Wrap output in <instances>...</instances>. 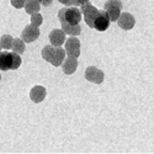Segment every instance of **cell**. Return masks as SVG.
Here are the masks:
<instances>
[{"label": "cell", "instance_id": "1", "mask_svg": "<svg viewBox=\"0 0 154 154\" xmlns=\"http://www.w3.org/2000/svg\"><path fill=\"white\" fill-rule=\"evenodd\" d=\"M66 49L62 48V47H57V46H53V45H47L42 48V52H41V56L42 58L51 63L52 66L54 67H59L62 66L63 60L66 59Z\"/></svg>", "mask_w": 154, "mask_h": 154}, {"label": "cell", "instance_id": "2", "mask_svg": "<svg viewBox=\"0 0 154 154\" xmlns=\"http://www.w3.org/2000/svg\"><path fill=\"white\" fill-rule=\"evenodd\" d=\"M21 57L16 52H9L5 49L4 52H0V70L6 72V70H16L21 66Z\"/></svg>", "mask_w": 154, "mask_h": 154}, {"label": "cell", "instance_id": "3", "mask_svg": "<svg viewBox=\"0 0 154 154\" xmlns=\"http://www.w3.org/2000/svg\"><path fill=\"white\" fill-rule=\"evenodd\" d=\"M83 19L82 10L76 6H67L58 11V20L60 23L78 25Z\"/></svg>", "mask_w": 154, "mask_h": 154}, {"label": "cell", "instance_id": "4", "mask_svg": "<svg viewBox=\"0 0 154 154\" xmlns=\"http://www.w3.org/2000/svg\"><path fill=\"white\" fill-rule=\"evenodd\" d=\"M80 10H82V14H83V17H84V21L85 23L88 25L89 27L94 29V21L99 14V10L90 3H85L80 6Z\"/></svg>", "mask_w": 154, "mask_h": 154}, {"label": "cell", "instance_id": "5", "mask_svg": "<svg viewBox=\"0 0 154 154\" xmlns=\"http://www.w3.org/2000/svg\"><path fill=\"white\" fill-rule=\"evenodd\" d=\"M121 9H122L121 0H107L104 4V10L109 14L110 20L112 22L117 21V19L121 14Z\"/></svg>", "mask_w": 154, "mask_h": 154}, {"label": "cell", "instance_id": "6", "mask_svg": "<svg viewBox=\"0 0 154 154\" xmlns=\"http://www.w3.org/2000/svg\"><path fill=\"white\" fill-rule=\"evenodd\" d=\"M64 47H66L64 49H66L67 56L74 57V58H78L80 56V41L75 36H72L68 40H66Z\"/></svg>", "mask_w": 154, "mask_h": 154}, {"label": "cell", "instance_id": "7", "mask_svg": "<svg viewBox=\"0 0 154 154\" xmlns=\"http://www.w3.org/2000/svg\"><path fill=\"white\" fill-rule=\"evenodd\" d=\"M85 79L94 84H101L105 79V74L97 67L90 66L85 69Z\"/></svg>", "mask_w": 154, "mask_h": 154}, {"label": "cell", "instance_id": "8", "mask_svg": "<svg viewBox=\"0 0 154 154\" xmlns=\"http://www.w3.org/2000/svg\"><path fill=\"white\" fill-rule=\"evenodd\" d=\"M110 22H111V20H110V16L107 12L105 10H99V14L94 21V29L100 32L106 31L110 26Z\"/></svg>", "mask_w": 154, "mask_h": 154}, {"label": "cell", "instance_id": "9", "mask_svg": "<svg viewBox=\"0 0 154 154\" xmlns=\"http://www.w3.org/2000/svg\"><path fill=\"white\" fill-rule=\"evenodd\" d=\"M38 37H40V29H38V26H35L32 23L27 25L21 32V38L26 43H31L36 41Z\"/></svg>", "mask_w": 154, "mask_h": 154}, {"label": "cell", "instance_id": "10", "mask_svg": "<svg viewBox=\"0 0 154 154\" xmlns=\"http://www.w3.org/2000/svg\"><path fill=\"white\" fill-rule=\"evenodd\" d=\"M117 23L122 30L128 31V30H132L134 27L136 19L132 14H130V12H121L119 19H117Z\"/></svg>", "mask_w": 154, "mask_h": 154}, {"label": "cell", "instance_id": "11", "mask_svg": "<svg viewBox=\"0 0 154 154\" xmlns=\"http://www.w3.org/2000/svg\"><path fill=\"white\" fill-rule=\"evenodd\" d=\"M49 42L51 45L60 47L64 42H66V32H64L62 29H54L49 32Z\"/></svg>", "mask_w": 154, "mask_h": 154}, {"label": "cell", "instance_id": "12", "mask_svg": "<svg viewBox=\"0 0 154 154\" xmlns=\"http://www.w3.org/2000/svg\"><path fill=\"white\" fill-rule=\"evenodd\" d=\"M46 95H47V91H46V89L42 85H35L30 90V99L33 102H36V104L42 102L45 100Z\"/></svg>", "mask_w": 154, "mask_h": 154}, {"label": "cell", "instance_id": "13", "mask_svg": "<svg viewBox=\"0 0 154 154\" xmlns=\"http://www.w3.org/2000/svg\"><path fill=\"white\" fill-rule=\"evenodd\" d=\"M76 68H78V58H74V57H66V59L63 60L62 63V69L64 72V74H73Z\"/></svg>", "mask_w": 154, "mask_h": 154}, {"label": "cell", "instance_id": "14", "mask_svg": "<svg viewBox=\"0 0 154 154\" xmlns=\"http://www.w3.org/2000/svg\"><path fill=\"white\" fill-rule=\"evenodd\" d=\"M62 26V30L66 32V35H69V36H78L80 32H82V27L80 25H68V23H60Z\"/></svg>", "mask_w": 154, "mask_h": 154}, {"label": "cell", "instance_id": "15", "mask_svg": "<svg viewBox=\"0 0 154 154\" xmlns=\"http://www.w3.org/2000/svg\"><path fill=\"white\" fill-rule=\"evenodd\" d=\"M23 8H25V11H26L27 14L32 15L35 12H38L41 10V3L37 2V0H26Z\"/></svg>", "mask_w": 154, "mask_h": 154}, {"label": "cell", "instance_id": "16", "mask_svg": "<svg viewBox=\"0 0 154 154\" xmlns=\"http://www.w3.org/2000/svg\"><path fill=\"white\" fill-rule=\"evenodd\" d=\"M25 42L22 38H14V43H12V51L16 53H19L20 56L25 52V49H26V46H25Z\"/></svg>", "mask_w": 154, "mask_h": 154}, {"label": "cell", "instance_id": "17", "mask_svg": "<svg viewBox=\"0 0 154 154\" xmlns=\"http://www.w3.org/2000/svg\"><path fill=\"white\" fill-rule=\"evenodd\" d=\"M12 43H14V37L10 35H3L2 38H0V45H2V48L4 49H11L12 48Z\"/></svg>", "mask_w": 154, "mask_h": 154}, {"label": "cell", "instance_id": "18", "mask_svg": "<svg viewBox=\"0 0 154 154\" xmlns=\"http://www.w3.org/2000/svg\"><path fill=\"white\" fill-rule=\"evenodd\" d=\"M43 22V16L40 14V11L38 12H35V14L31 15V23L35 25V26H38L40 27Z\"/></svg>", "mask_w": 154, "mask_h": 154}, {"label": "cell", "instance_id": "19", "mask_svg": "<svg viewBox=\"0 0 154 154\" xmlns=\"http://www.w3.org/2000/svg\"><path fill=\"white\" fill-rule=\"evenodd\" d=\"M11 5L14 6L15 9H21L25 6V3H26V0H10Z\"/></svg>", "mask_w": 154, "mask_h": 154}, {"label": "cell", "instance_id": "20", "mask_svg": "<svg viewBox=\"0 0 154 154\" xmlns=\"http://www.w3.org/2000/svg\"><path fill=\"white\" fill-rule=\"evenodd\" d=\"M58 2L62 3L63 5H66V6H76L75 0H58Z\"/></svg>", "mask_w": 154, "mask_h": 154}, {"label": "cell", "instance_id": "21", "mask_svg": "<svg viewBox=\"0 0 154 154\" xmlns=\"http://www.w3.org/2000/svg\"><path fill=\"white\" fill-rule=\"evenodd\" d=\"M88 2H89V0H75V5H76V6H78V8H79V6H82L83 4L88 3Z\"/></svg>", "mask_w": 154, "mask_h": 154}, {"label": "cell", "instance_id": "22", "mask_svg": "<svg viewBox=\"0 0 154 154\" xmlns=\"http://www.w3.org/2000/svg\"><path fill=\"white\" fill-rule=\"evenodd\" d=\"M52 2H53V0H42L41 5H43V6H48V5L52 4Z\"/></svg>", "mask_w": 154, "mask_h": 154}, {"label": "cell", "instance_id": "23", "mask_svg": "<svg viewBox=\"0 0 154 154\" xmlns=\"http://www.w3.org/2000/svg\"><path fill=\"white\" fill-rule=\"evenodd\" d=\"M0 52H2V45H0Z\"/></svg>", "mask_w": 154, "mask_h": 154}, {"label": "cell", "instance_id": "24", "mask_svg": "<svg viewBox=\"0 0 154 154\" xmlns=\"http://www.w3.org/2000/svg\"><path fill=\"white\" fill-rule=\"evenodd\" d=\"M37 2H40V3H42V0H37Z\"/></svg>", "mask_w": 154, "mask_h": 154}, {"label": "cell", "instance_id": "25", "mask_svg": "<svg viewBox=\"0 0 154 154\" xmlns=\"http://www.w3.org/2000/svg\"><path fill=\"white\" fill-rule=\"evenodd\" d=\"M0 80H2V74H0Z\"/></svg>", "mask_w": 154, "mask_h": 154}]
</instances>
